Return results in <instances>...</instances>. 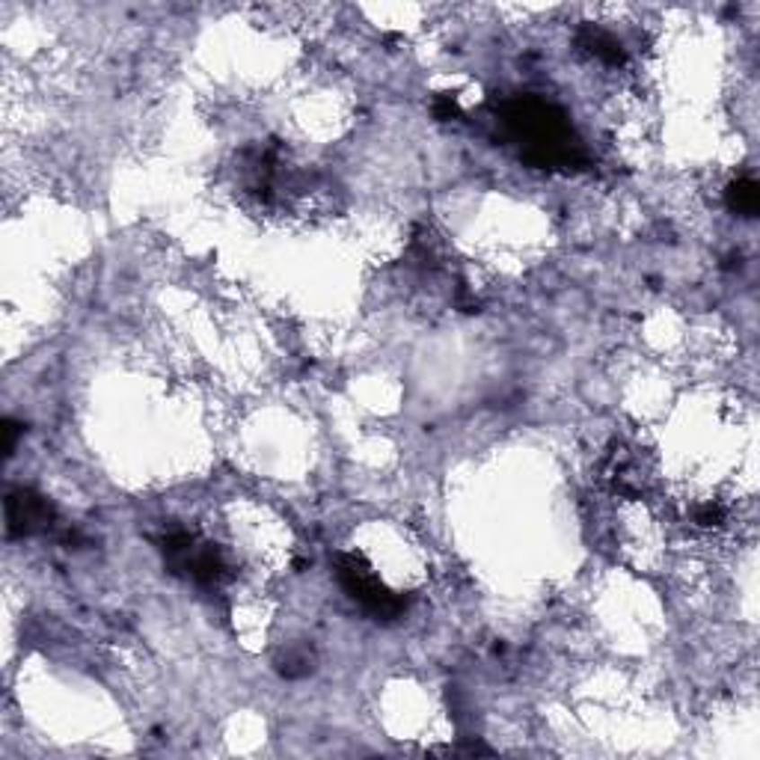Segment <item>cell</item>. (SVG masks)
<instances>
[{
	"label": "cell",
	"instance_id": "cell-1",
	"mask_svg": "<svg viewBox=\"0 0 760 760\" xmlns=\"http://www.w3.org/2000/svg\"><path fill=\"white\" fill-rule=\"evenodd\" d=\"M502 122L508 125L514 137L526 143L523 158L535 167L552 170V167H582L586 152L579 140L573 137L570 125L552 104H543L538 99H517L505 104Z\"/></svg>",
	"mask_w": 760,
	"mask_h": 760
},
{
	"label": "cell",
	"instance_id": "cell-2",
	"mask_svg": "<svg viewBox=\"0 0 760 760\" xmlns=\"http://www.w3.org/2000/svg\"><path fill=\"white\" fill-rule=\"evenodd\" d=\"M339 582L366 612L375 618L393 621L404 612L407 600L393 594L386 586H380L372 568L359 559V555H339Z\"/></svg>",
	"mask_w": 760,
	"mask_h": 760
},
{
	"label": "cell",
	"instance_id": "cell-3",
	"mask_svg": "<svg viewBox=\"0 0 760 760\" xmlns=\"http://www.w3.org/2000/svg\"><path fill=\"white\" fill-rule=\"evenodd\" d=\"M54 517H57L54 505L48 502L42 493L18 487V490H13L6 496V532H9V538H27V535L51 529Z\"/></svg>",
	"mask_w": 760,
	"mask_h": 760
},
{
	"label": "cell",
	"instance_id": "cell-4",
	"mask_svg": "<svg viewBox=\"0 0 760 760\" xmlns=\"http://www.w3.org/2000/svg\"><path fill=\"white\" fill-rule=\"evenodd\" d=\"M579 42L606 66H623V60H627V54H623L618 39L606 31H600V27H582Z\"/></svg>",
	"mask_w": 760,
	"mask_h": 760
},
{
	"label": "cell",
	"instance_id": "cell-5",
	"mask_svg": "<svg viewBox=\"0 0 760 760\" xmlns=\"http://www.w3.org/2000/svg\"><path fill=\"white\" fill-rule=\"evenodd\" d=\"M728 208L743 214V217H755L757 208H760V190L752 179H739L730 184L728 190Z\"/></svg>",
	"mask_w": 760,
	"mask_h": 760
},
{
	"label": "cell",
	"instance_id": "cell-6",
	"mask_svg": "<svg viewBox=\"0 0 760 760\" xmlns=\"http://www.w3.org/2000/svg\"><path fill=\"white\" fill-rule=\"evenodd\" d=\"M722 520H725V508H722V505L707 502V505H701V508L695 511V523H698V526H707V529H713V526H722Z\"/></svg>",
	"mask_w": 760,
	"mask_h": 760
},
{
	"label": "cell",
	"instance_id": "cell-7",
	"mask_svg": "<svg viewBox=\"0 0 760 760\" xmlns=\"http://www.w3.org/2000/svg\"><path fill=\"white\" fill-rule=\"evenodd\" d=\"M306 671H309V657L304 654H288L279 666V675H286V677H300V675H306Z\"/></svg>",
	"mask_w": 760,
	"mask_h": 760
},
{
	"label": "cell",
	"instance_id": "cell-8",
	"mask_svg": "<svg viewBox=\"0 0 760 760\" xmlns=\"http://www.w3.org/2000/svg\"><path fill=\"white\" fill-rule=\"evenodd\" d=\"M18 434H22V425L13 422V419H6V422H4V455H6V457L15 452V440H18Z\"/></svg>",
	"mask_w": 760,
	"mask_h": 760
},
{
	"label": "cell",
	"instance_id": "cell-9",
	"mask_svg": "<svg viewBox=\"0 0 760 760\" xmlns=\"http://www.w3.org/2000/svg\"><path fill=\"white\" fill-rule=\"evenodd\" d=\"M434 113H437V119H455L457 104H455L452 95H440V99L434 102Z\"/></svg>",
	"mask_w": 760,
	"mask_h": 760
}]
</instances>
